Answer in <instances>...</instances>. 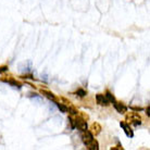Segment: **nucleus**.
<instances>
[{"mask_svg": "<svg viewBox=\"0 0 150 150\" xmlns=\"http://www.w3.org/2000/svg\"><path fill=\"white\" fill-rule=\"evenodd\" d=\"M126 122L134 126H138L142 124V116L137 112H129L128 114H126Z\"/></svg>", "mask_w": 150, "mask_h": 150, "instance_id": "nucleus-1", "label": "nucleus"}, {"mask_svg": "<svg viewBox=\"0 0 150 150\" xmlns=\"http://www.w3.org/2000/svg\"><path fill=\"white\" fill-rule=\"evenodd\" d=\"M75 127H77L81 132L86 131L88 126H87V120L83 119L82 116H77L75 119Z\"/></svg>", "mask_w": 150, "mask_h": 150, "instance_id": "nucleus-2", "label": "nucleus"}, {"mask_svg": "<svg viewBox=\"0 0 150 150\" xmlns=\"http://www.w3.org/2000/svg\"><path fill=\"white\" fill-rule=\"evenodd\" d=\"M1 82H4V83H8V84H10L11 86L13 87H18V88H21L23 86L22 83L18 82L14 77H12V76H4V77H1Z\"/></svg>", "mask_w": 150, "mask_h": 150, "instance_id": "nucleus-3", "label": "nucleus"}, {"mask_svg": "<svg viewBox=\"0 0 150 150\" xmlns=\"http://www.w3.org/2000/svg\"><path fill=\"white\" fill-rule=\"evenodd\" d=\"M120 125H121V127L123 128L124 133L126 134L127 137H129V138H133V137H134V132L129 127V124L126 123V122H121Z\"/></svg>", "mask_w": 150, "mask_h": 150, "instance_id": "nucleus-4", "label": "nucleus"}, {"mask_svg": "<svg viewBox=\"0 0 150 150\" xmlns=\"http://www.w3.org/2000/svg\"><path fill=\"white\" fill-rule=\"evenodd\" d=\"M96 101H97L98 105H101V107H108V105H110L105 95H101V94L96 95Z\"/></svg>", "mask_w": 150, "mask_h": 150, "instance_id": "nucleus-5", "label": "nucleus"}, {"mask_svg": "<svg viewBox=\"0 0 150 150\" xmlns=\"http://www.w3.org/2000/svg\"><path fill=\"white\" fill-rule=\"evenodd\" d=\"M94 139V135L90 133L89 131H84L83 132V134H82V140H83V143L85 144V145H88V144L91 142Z\"/></svg>", "mask_w": 150, "mask_h": 150, "instance_id": "nucleus-6", "label": "nucleus"}, {"mask_svg": "<svg viewBox=\"0 0 150 150\" xmlns=\"http://www.w3.org/2000/svg\"><path fill=\"white\" fill-rule=\"evenodd\" d=\"M113 105H114V108H115V110L117 111L119 113H125L127 112V107L124 105L123 102H120V101H114L113 102Z\"/></svg>", "mask_w": 150, "mask_h": 150, "instance_id": "nucleus-7", "label": "nucleus"}, {"mask_svg": "<svg viewBox=\"0 0 150 150\" xmlns=\"http://www.w3.org/2000/svg\"><path fill=\"white\" fill-rule=\"evenodd\" d=\"M101 125L99 123H97V122H95V123H93L91 125H90V133L93 134V135L97 136L100 134V132H101Z\"/></svg>", "mask_w": 150, "mask_h": 150, "instance_id": "nucleus-8", "label": "nucleus"}, {"mask_svg": "<svg viewBox=\"0 0 150 150\" xmlns=\"http://www.w3.org/2000/svg\"><path fill=\"white\" fill-rule=\"evenodd\" d=\"M40 93H41V95H44L45 97H47L49 99V100H52L53 102H57V97L54 96V94L53 93H51V91H48V90H42L41 89L40 90Z\"/></svg>", "mask_w": 150, "mask_h": 150, "instance_id": "nucleus-9", "label": "nucleus"}, {"mask_svg": "<svg viewBox=\"0 0 150 150\" xmlns=\"http://www.w3.org/2000/svg\"><path fill=\"white\" fill-rule=\"evenodd\" d=\"M86 148L88 150H98L99 149V144L96 139H93L88 145H86Z\"/></svg>", "mask_w": 150, "mask_h": 150, "instance_id": "nucleus-10", "label": "nucleus"}, {"mask_svg": "<svg viewBox=\"0 0 150 150\" xmlns=\"http://www.w3.org/2000/svg\"><path fill=\"white\" fill-rule=\"evenodd\" d=\"M57 103V107H58V109L60 110L61 112H63V113H67L68 112V105H64V103H62V102H56Z\"/></svg>", "mask_w": 150, "mask_h": 150, "instance_id": "nucleus-11", "label": "nucleus"}, {"mask_svg": "<svg viewBox=\"0 0 150 150\" xmlns=\"http://www.w3.org/2000/svg\"><path fill=\"white\" fill-rule=\"evenodd\" d=\"M105 98H107V100L109 101V103H113V102L115 101V98H114V96L112 95V93H110L109 90H107L105 91Z\"/></svg>", "mask_w": 150, "mask_h": 150, "instance_id": "nucleus-12", "label": "nucleus"}, {"mask_svg": "<svg viewBox=\"0 0 150 150\" xmlns=\"http://www.w3.org/2000/svg\"><path fill=\"white\" fill-rule=\"evenodd\" d=\"M30 69H32V63L28 64V67H27L26 64H25V62L23 63V65H22V64H20V70H21V71H23V72H25V73L30 72Z\"/></svg>", "mask_w": 150, "mask_h": 150, "instance_id": "nucleus-13", "label": "nucleus"}, {"mask_svg": "<svg viewBox=\"0 0 150 150\" xmlns=\"http://www.w3.org/2000/svg\"><path fill=\"white\" fill-rule=\"evenodd\" d=\"M75 95H77L79 97H85L87 95V93L85 91L84 89H82V88H79V89H77L76 91H75Z\"/></svg>", "mask_w": 150, "mask_h": 150, "instance_id": "nucleus-14", "label": "nucleus"}, {"mask_svg": "<svg viewBox=\"0 0 150 150\" xmlns=\"http://www.w3.org/2000/svg\"><path fill=\"white\" fill-rule=\"evenodd\" d=\"M68 121H69V123L71 124V128H72V129L76 128V127H75V119H73L72 116H69Z\"/></svg>", "mask_w": 150, "mask_h": 150, "instance_id": "nucleus-15", "label": "nucleus"}, {"mask_svg": "<svg viewBox=\"0 0 150 150\" xmlns=\"http://www.w3.org/2000/svg\"><path fill=\"white\" fill-rule=\"evenodd\" d=\"M8 71V67L7 65H4V67H0V74L4 73V72Z\"/></svg>", "mask_w": 150, "mask_h": 150, "instance_id": "nucleus-16", "label": "nucleus"}, {"mask_svg": "<svg viewBox=\"0 0 150 150\" xmlns=\"http://www.w3.org/2000/svg\"><path fill=\"white\" fill-rule=\"evenodd\" d=\"M131 109L132 110H135V111H142V108H140V107H134V105H132L131 107Z\"/></svg>", "mask_w": 150, "mask_h": 150, "instance_id": "nucleus-17", "label": "nucleus"}, {"mask_svg": "<svg viewBox=\"0 0 150 150\" xmlns=\"http://www.w3.org/2000/svg\"><path fill=\"white\" fill-rule=\"evenodd\" d=\"M79 116H82L83 119H85V120H88V119H89V116L87 115V114H85V113H81Z\"/></svg>", "mask_w": 150, "mask_h": 150, "instance_id": "nucleus-18", "label": "nucleus"}, {"mask_svg": "<svg viewBox=\"0 0 150 150\" xmlns=\"http://www.w3.org/2000/svg\"><path fill=\"white\" fill-rule=\"evenodd\" d=\"M146 113H147V116H149V105L147 107V109H146Z\"/></svg>", "mask_w": 150, "mask_h": 150, "instance_id": "nucleus-19", "label": "nucleus"}]
</instances>
